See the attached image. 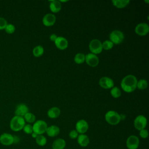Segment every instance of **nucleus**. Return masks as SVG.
<instances>
[{
  "label": "nucleus",
  "instance_id": "obj_1",
  "mask_svg": "<svg viewBox=\"0 0 149 149\" xmlns=\"http://www.w3.org/2000/svg\"><path fill=\"white\" fill-rule=\"evenodd\" d=\"M137 79L133 74H128L125 76L120 83L122 89L126 93H130L134 91L137 88Z\"/></svg>",
  "mask_w": 149,
  "mask_h": 149
},
{
  "label": "nucleus",
  "instance_id": "obj_2",
  "mask_svg": "<svg viewBox=\"0 0 149 149\" xmlns=\"http://www.w3.org/2000/svg\"><path fill=\"white\" fill-rule=\"evenodd\" d=\"M26 125V122L23 117L14 116L10 121V128L14 132H19L22 130Z\"/></svg>",
  "mask_w": 149,
  "mask_h": 149
},
{
  "label": "nucleus",
  "instance_id": "obj_3",
  "mask_svg": "<svg viewBox=\"0 0 149 149\" xmlns=\"http://www.w3.org/2000/svg\"><path fill=\"white\" fill-rule=\"evenodd\" d=\"M106 122L111 125H116L120 122V115L115 111L110 110L106 112L105 115Z\"/></svg>",
  "mask_w": 149,
  "mask_h": 149
},
{
  "label": "nucleus",
  "instance_id": "obj_4",
  "mask_svg": "<svg viewBox=\"0 0 149 149\" xmlns=\"http://www.w3.org/2000/svg\"><path fill=\"white\" fill-rule=\"evenodd\" d=\"M33 131L38 135H42L45 133L48 127L47 123L43 120H37L34 123Z\"/></svg>",
  "mask_w": 149,
  "mask_h": 149
},
{
  "label": "nucleus",
  "instance_id": "obj_5",
  "mask_svg": "<svg viewBox=\"0 0 149 149\" xmlns=\"http://www.w3.org/2000/svg\"><path fill=\"white\" fill-rule=\"evenodd\" d=\"M124 34L122 31L115 30L109 34V40L113 44H119L124 40Z\"/></svg>",
  "mask_w": 149,
  "mask_h": 149
},
{
  "label": "nucleus",
  "instance_id": "obj_6",
  "mask_svg": "<svg viewBox=\"0 0 149 149\" xmlns=\"http://www.w3.org/2000/svg\"><path fill=\"white\" fill-rule=\"evenodd\" d=\"M89 49L91 53L97 55L100 54L102 51V42L98 39H93L89 43Z\"/></svg>",
  "mask_w": 149,
  "mask_h": 149
},
{
  "label": "nucleus",
  "instance_id": "obj_7",
  "mask_svg": "<svg viewBox=\"0 0 149 149\" xmlns=\"http://www.w3.org/2000/svg\"><path fill=\"white\" fill-rule=\"evenodd\" d=\"M147 123V120L145 116L139 115L137 116L133 122L134 127L137 130H141L146 128Z\"/></svg>",
  "mask_w": 149,
  "mask_h": 149
},
{
  "label": "nucleus",
  "instance_id": "obj_8",
  "mask_svg": "<svg viewBox=\"0 0 149 149\" xmlns=\"http://www.w3.org/2000/svg\"><path fill=\"white\" fill-rule=\"evenodd\" d=\"M140 144L139 137L135 135L129 136L126 140V145L128 149H137Z\"/></svg>",
  "mask_w": 149,
  "mask_h": 149
},
{
  "label": "nucleus",
  "instance_id": "obj_9",
  "mask_svg": "<svg viewBox=\"0 0 149 149\" xmlns=\"http://www.w3.org/2000/svg\"><path fill=\"white\" fill-rule=\"evenodd\" d=\"M85 62L89 66L94 68L98 65L99 58L97 55L88 53L85 55Z\"/></svg>",
  "mask_w": 149,
  "mask_h": 149
},
{
  "label": "nucleus",
  "instance_id": "obj_10",
  "mask_svg": "<svg viewBox=\"0 0 149 149\" xmlns=\"http://www.w3.org/2000/svg\"><path fill=\"white\" fill-rule=\"evenodd\" d=\"M135 33L140 36H144L149 32V26L146 23H139L135 27Z\"/></svg>",
  "mask_w": 149,
  "mask_h": 149
},
{
  "label": "nucleus",
  "instance_id": "obj_11",
  "mask_svg": "<svg viewBox=\"0 0 149 149\" xmlns=\"http://www.w3.org/2000/svg\"><path fill=\"white\" fill-rule=\"evenodd\" d=\"M89 126L87 122L84 119L79 120L76 123V130L79 134H84L88 129Z\"/></svg>",
  "mask_w": 149,
  "mask_h": 149
},
{
  "label": "nucleus",
  "instance_id": "obj_12",
  "mask_svg": "<svg viewBox=\"0 0 149 149\" xmlns=\"http://www.w3.org/2000/svg\"><path fill=\"white\" fill-rule=\"evenodd\" d=\"M99 84L102 88L104 89H109L112 88L113 87L114 82L111 78L107 76H104L100 79Z\"/></svg>",
  "mask_w": 149,
  "mask_h": 149
},
{
  "label": "nucleus",
  "instance_id": "obj_13",
  "mask_svg": "<svg viewBox=\"0 0 149 149\" xmlns=\"http://www.w3.org/2000/svg\"><path fill=\"white\" fill-rule=\"evenodd\" d=\"M13 136L10 133H3L0 135V143L4 146H10L13 144Z\"/></svg>",
  "mask_w": 149,
  "mask_h": 149
},
{
  "label": "nucleus",
  "instance_id": "obj_14",
  "mask_svg": "<svg viewBox=\"0 0 149 149\" xmlns=\"http://www.w3.org/2000/svg\"><path fill=\"white\" fill-rule=\"evenodd\" d=\"M54 43L56 47L60 50H64L68 47V41L67 39L62 36H58L54 41Z\"/></svg>",
  "mask_w": 149,
  "mask_h": 149
},
{
  "label": "nucleus",
  "instance_id": "obj_15",
  "mask_svg": "<svg viewBox=\"0 0 149 149\" xmlns=\"http://www.w3.org/2000/svg\"><path fill=\"white\" fill-rule=\"evenodd\" d=\"M56 22V16L52 13H47L42 18V23L45 26L50 27L53 26Z\"/></svg>",
  "mask_w": 149,
  "mask_h": 149
},
{
  "label": "nucleus",
  "instance_id": "obj_16",
  "mask_svg": "<svg viewBox=\"0 0 149 149\" xmlns=\"http://www.w3.org/2000/svg\"><path fill=\"white\" fill-rule=\"evenodd\" d=\"M27 112H29V108L24 104H19L16 107L15 114L16 116L23 117Z\"/></svg>",
  "mask_w": 149,
  "mask_h": 149
},
{
  "label": "nucleus",
  "instance_id": "obj_17",
  "mask_svg": "<svg viewBox=\"0 0 149 149\" xmlns=\"http://www.w3.org/2000/svg\"><path fill=\"white\" fill-rule=\"evenodd\" d=\"M45 133L49 137H54L57 136L59 134L60 129L58 126L51 125V126H48Z\"/></svg>",
  "mask_w": 149,
  "mask_h": 149
},
{
  "label": "nucleus",
  "instance_id": "obj_18",
  "mask_svg": "<svg viewBox=\"0 0 149 149\" xmlns=\"http://www.w3.org/2000/svg\"><path fill=\"white\" fill-rule=\"evenodd\" d=\"M77 143L83 147H87L90 143V139L87 135L85 134H79L77 138Z\"/></svg>",
  "mask_w": 149,
  "mask_h": 149
},
{
  "label": "nucleus",
  "instance_id": "obj_19",
  "mask_svg": "<svg viewBox=\"0 0 149 149\" xmlns=\"http://www.w3.org/2000/svg\"><path fill=\"white\" fill-rule=\"evenodd\" d=\"M49 9L52 13H58L59 12L62 8V4L59 1L54 0L50 1L49 3Z\"/></svg>",
  "mask_w": 149,
  "mask_h": 149
},
{
  "label": "nucleus",
  "instance_id": "obj_20",
  "mask_svg": "<svg viewBox=\"0 0 149 149\" xmlns=\"http://www.w3.org/2000/svg\"><path fill=\"white\" fill-rule=\"evenodd\" d=\"M61 114V109L56 107H53L48 109L47 112V115L49 118L55 119L59 116Z\"/></svg>",
  "mask_w": 149,
  "mask_h": 149
},
{
  "label": "nucleus",
  "instance_id": "obj_21",
  "mask_svg": "<svg viewBox=\"0 0 149 149\" xmlns=\"http://www.w3.org/2000/svg\"><path fill=\"white\" fill-rule=\"evenodd\" d=\"M52 147V149H64L66 147V141L63 139H56L54 141Z\"/></svg>",
  "mask_w": 149,
  "mask_h": 149
},
{
  "label": "nucleus",
  "instance_id": "obj_22",
  "mask_svg": "<svg viewBox=\"0 0 149 149\" xmlns=\"http://www.w3.org/2000/svg\"><path fill=\"white\" fill-rule=\"evenodd\" d=\"M130 2L129 0H113L112 3L114 6L118 9H122L126 7Z\"/></svg>",
  "mask_w": 149,
  "mask_h": 149
},
{
  "label": "nucleus",
  "instance_id": "obj_23",
  "mask_svg": "<svg viewBox=\"0 0 149 149\" xmlns=\"http://www.w3.org/2000/svg\"><path fill=\"white\" fill-rule=\"evenodd\" d=\"M44 52V48L41 45H37L33 49V54L35 57L41 56Z\"/></svg>",
  "mask_w": 149,
  "mask_h": 149
},
{
  "label": "nucleus",
  "instance_id": "obj_24",
  "mask_svg": "<svg viewBox=\"0 0 149 149\" xmlns=\"http://www.w3.org/2000/svg\"><path fill=\"white\" fill-rule=\"evenodd\" d=\"M74 61L77 64H81L85 62V55L83 53H77L74 57Z\"/></svg>",
  "mask_w": 149,
  "mask_h": 149
},
{
  "label": "nucleus",
  "instance_id": "obj_25",
  "mask_svg": "<svg viewBox=\"0 0 149 149\" xmlns=\"http://www.w3.org/2000/svg\"><path fill=\"white\" fill-rule=\"evenodd\" d=\"M23 118L25 120V122H27L29 123H34L36 122V116L31 112H27L24 116Z\"/></svg>",
  "mask_w": 149,
  "mask_h": 149
},
{
  "label": "nucleus",
  "instance_id": "obj_26",
  "mask_svg": "<svg viewBox=\"0 0 149 149\" xmlns=\"http://www.w3.org/2000/svg\"><path fill=\"white\" fill-rule=\"evenodd\" d=\"M35 140L37 144L40 146H44L47 142V138L43 135H38Z\"/></svg>",
  "mask_w": 149,
  "mask_h": 149
},
{
  "label": "nucleus",
  "instance_id": "obj_27",
  "mask_svg": "<svg viewBox=\"0 0 149 149\" xmlns=\"http://www.w3.org/2000/svg\"><path fill=\"white\" fill-rule=\"evenodd\" d=\"M148 87L147 81L145 79H140V80H137V88L139 90H145Z\"/></svg>",
  "mask_w": 149,
  "mask_h": 149
},
{
  "label": "nucleus",
  "instance_id": "obj_28",
  "mask_svg": "<svg viewBox=\"0 0 149 149\" xmlns=\"http://www.w3.org/2000/svg\"><path fill=\"white\" fill-rule=\"evenodd\" d=\"M111 95L115 98H118L121 95V91L118 87H113L111 90Z\"/></svg>",
  "mask_w": 149,
  "mask_h": 149
},
{
  "label": "nucleus",
  "instance_id": "obj_29",
  "mask_svg": "<svg viewBox=\"0 0 149 149\" xmlns=\"http://www.w3.org/2000/svg\"><path fill=\"white\" fill-rule=\"evenodd\" d=\"M113 45L114 44L110 40H105L102 43V49H104L105 50H109L113 48Z\"/></svg>",
  "mask_w": 149,
  "mask_h": 149
},
{
  "label": "nucleus",
  "instance_id": "obj_30",
  "mask_svg": "<svg viewBox=\"0 0 149 149\" xmlns=\"http://www.w3.org/2000/svg\"><path fill=\"white\" fill-rule=\"evenodd\" d=\"M15 26L13 24L8 23L4 30L8 34H13L15 31Z\"/></svg>",
  "mask_w": 149,
  "mask_h": 149
},
{
  "label": "nucleus",
  "instance_id": "obj_31",
  "mask_svg": "<svg viewBox=\"0 0 149 149\" xmlns=\"http://www.w3.org/2000/svg\"><path fill=\"white\" fill-rule=\"evenodd\" d=\"M24 132L26 134H31L33 131V126L30 124H26L23 129Z\"/></svg>",
  "mask_w": 149,
  "mask_h": 149
},
{
  "label": "nucleus",
  "instance_id": "obj_32",
  "mask_svg": "<svg viewBox=\"0 0 149 149\" xmlns=\"http://www.w3.org/2000/svg\"><path fill=\"white\" fill-rule=\"evenodd\" d=\"M7 24H8L7 20L5 18L2 17H0V30H4Z\"/></svg>",
  "mask_w": 149,
  "mask_h": 149
},
{
  "label": "nucleus",
  "instance_id": "obj_33",
  "mask_svg": "<svg viewBox=\"0 0 149 149\" xmlns=\"http://www.w3.org/2000/svg\"><path fill=\"white\" fill-rule=\"evenodd\" d=\"M139 135L142 139H147L148 136V132L147 129H144L140 130Z\"/></svg>",
  "mask_w": 149,
  "mask_h": 149
},
{
  "label": "nucleus",
  "instance_id": "obj_34",
  "mask_svg": "<svg viewBox=\"0 0 149 149\" xmlns=\"http://www.w3.org/2000/svg\"><path fill=\"white\" fill-rule=\"evenodd\" d=\"M79 134L76 130H72L69 133V136L72 139H76L77 138Z\"/></svg>",
  "mask_w": 149,
  "mask_h": 149
},
{
  "label": "nucleus",
  "instance_id": "obj_35",
  "mask_svg": "<svg viewBox=\"0 0 149 149\" xmlns=\"http://www.w3.org/2000/svg\"><path fill=\"white\" fill-rule=\"evenodd\" d=\"M58 37V36L55 34H52L50 36H49V39L50 40H51L52 41H55V40L56 39V38Z\"/></svg>",
  "mask_w": 149,
  "mask_h": 149
},
{
  "label": "nucleus",
  "instance_id": "obj_36",
  "mask_svg": "<svg viewBox=\"0 0 149 149\" xmlns=\"http://www.w3.org/2000/svg\"><path fill=\"white\" fill-rule=\"evenodd\" d=\"M14 138V140H13V143H18L19 141V139L18 137L17 136H13Z\"/></svg>",
  "mask_w": 149,
  "mask_h": 149
},
{
  "label": "nucleus",
  "instance_id": "obj_37",
  "mask_svg": "<svg viewBox=\"0 0 149 149\" xmlns=\"http://www.w3.org/2000/svg\"><path fill=\"white\" fill-rule=\"evenodd\" d=\"M31 136H32V137L33 138H34V139H36L37 137V136H38V134H37L36 133H34V132H33L31 134Z\"/></svg>",
  "mask_w": 149,
  "mask_h": 149
},
{
  "label": "nucleus",
  "instance_id": "obj_38",
  "mask_svg": "<svg viewBox=\"0 0 149 149\" xmlns=\"http://www.w3.org/2000/svg\"><path fill=\"white\" fill-rule=\"evenodd\" d=\"M144 2L146 3H149V1H144Z\"/></svg>",
  "mask_w": 149,
  "mask_h": 149
}]
</instances>
